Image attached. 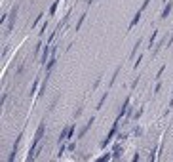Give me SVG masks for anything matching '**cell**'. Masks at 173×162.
<instances>
[{
  "label": "cell",
  "mask_w": 173,
  "mask_h": 162,
  "mask_svg": "<svg viewBox=\"0 0 173 162\" xmlns=\"http://www.w3.org/2000/svg\"><path fill=\"white\" fill-rule=\"evenodd\" d=\"M69 135H70V126H67V128L61 130V134H59V143H65L69 139Z\"/></svg>",
  "instance_id": "9c48e42d"
},
{
  "label": "cell",
  "mask_w": 173,
  "mask_h": 162,
  "mask_svg": "<svg viewBox=\"0 0 173 162\" xmlns=\"http://www.w3.org/2000/svg\"><path fill=\"white\" fill-rule=\"evenodd\" d=\"M141 14H143V11H141V10H137V14L133 15V19H131V23H129V29H133V27L137 25V23L141 21Z\"/></svg>",
  "instance_id": "5bb4252c"
},
{
  "label": "cell",
  "mask_w": 173,
  "mask_h": 162,
  "mask_svg": "<svg viewBox=\"0 0 173 162\" xmlns=\"http://www.w3.org/2000/svg\"><path fill=\"white\" fill-rule=\"evenodd\" d=\"M91 2H93V0H88V2H86V4H88V6H91Z\"/></svg>",
  "instance_id": "8d00e7d4"
},
{
  "label": "cell",
  "mask_w": 173,
  "mask_h": 162,
  "mask_svg": "<svg viewBox=\"0 0 173 162\" xmlns=\"http://www.w3.org/2000/svg\"><path fill=\"white\" fill-rule=\"evenodd\" d=\"M82 113H84V107H82V105H80V107H78V109H76V111H74V115H73V116H74V120H78V118L82 116Z\"/></svg>",
  "instance_id": "e0dca14e"
},
{
  "label": "cell",
  "mask_w": 173,
  "mask_h": 162,
  "mask_svg": "<svg viewBox=\"0 0 173 162\" xmlns=\"http://www.w3.org/2000/svg\"><path fill=\"white\" fill-rule=\"evenodd\" d=\"M46 29H48V21L44 23V25H42V29H40V37H42V34L46 33Z\"/></svg>",
  "instance_id": "1f68e13d"
},
{
  "label": "cell",
  "mask_w": 173,
  "mask_h": 162,
  "mask_svg": "<svg viewBox=\"0 0 173 162\" xmlns=\"http://www.w3.org/2000/svg\"><path fill=\"white\" fill-rule=\"evenodd\" d=\"M164 71H165V67H160V71H158V73H156V78H160V76L164 75Z\"/></svg>",
  "instance_id": "d6a6232c"
},
{
  "label": "cell",
  "mask_w": 173,
  "mask_h": 162,
  "mask_svg": "<svg viewBox=\"0 0 173 162\" xmlns=\"http://www.w3.org/2000/svg\"><path fill=\"white\" fill-rule=\"evenodd\" d=\"M110 158H112V154H109V153H107V154H105V157H101L99 160H101V162H105V160H110Z\"/></svg>",
  "instance_id": "f1b7e54d"
},
{
  "label": "cell",
  "mask_w": 173,
  "mask_h": 162,
  "mask_svg": "<svg viewBox=\"0 0 173 162\" xmlns=\"http://www.w3.org/2000/svg\"><path fill=\"white\" fill-rule=\"evenodd\" d=\"M118 122H120V120H116L114 124H112V128H110V132H109V134H107V137H105V139L101 141V149H105V147H107V145H109V143H110V139H112V137L116 135V132H118V126H120V124H118Z\"/></svg>",
  "instance_id": "7a4b0ae2"
},
{
  "label": "cell",
  "mask_w": 173,
  "mask_h": 162,
  "mask_svg": "<svg viewBox=\"0 0 173 162\" xmlns=\"http://www.w3.org/2000/svg\"><path fill=\"white\" fill-rule=\"evenodd\" d=\"M139 78H141V76H137V78H135L133 82H131V90H133V88H137V84H139Z\"/></svg>",
  "instance_id": "4dcf8cb0"
},
{
  "label": "cell",
  "mask_w": 173,
  "mask_h": 162,
  "mask_svg": "<svg viewBox=\"0 0 173 162\" xmlns=\"http://www.w3.org/2000/svg\"><path fill=\"white\" fill-rule=\"evenodd\" d=\"M122 141L120 143H116V145H114V151H112V158H114V160H118V158H120L122 157Z\"/></svg>",
  "instance_id": "7c38bea8"
},
{
  "label": "cell",
  "mask_w": 173,
  "mask_h": 162,
  "mask_svg": "<svg viewBox=\"0 0 173 162\" xmlns=\"http://www.w3.org/2000/svg\"><path fill=\"white\" fill-rule=\"evenodd\" d=\"M120 69H122V67H116V69H114V73H112V78H110V82H109V88H110L112 84L116 82V78H118V73H120Z\"/></svg>",
  "instance_id": "9a60e30c"
},
{
  "label": "cell",
  "mask_w": 173,
  "mask_h": 162,
  "mask_svg": "<svg viewBox=\"0 0 173 162\" xmlns=\"http://www.w3.org/2000/svg\"><path fill=\"white\" fill-rule=\"evenodd\" d=\"M21 139H23V132H21L19 135H17V139H15V143H14V147H11V154L8 157V160H14V158H15V154H17V149H19Z\"/></svg>",
  "instance_id": "277c9868"
},
{
  "label": "cell",
  "mask_w": 173,
  "mask_h": 162,
  "mask_svg": "<svg viewBox=\"0 0 173 162\" xmlns=\"http://www.w3.org/2000/svg\"><path fill=\"white\" fill-rule=\"evenodd\" d=\"M160 90H162V82H158V84H156V86H154V94H158V92H160Z\"/></svg>",
  "instance_id": "f546056e"
},
{
  "label": "cell",
  "mask_w": 173,
  "mask_h": 162,
  "mask_svg": "<svg viewBox=\"0 0 173 162\" xmlns=\"http://www.w3.org/2000/svg\"><path fill=\"white\" fill-rule=\"evenodd\" d=\"M101 78H103V76H97V78H95V82H93V86H91V92L93 90H97V86L101 84Z\"/></svg>",
  "instance_id": "7402d4cb"
},
{
  "label": "cell",
  "mask_w": 173,
  "mask_h": 162,
  "mask_svg": "<svg viewBox=\"0 0 173 162\" xmlns=\"http://www.w3.org/2000/svg\"><path fill=\"white\" fill-rule=\"evenodd\" d=\"M141 61H143V53H141L139 57H137V61L133 63V69H135V71H137V67H139V65H141Z\"/></svg>",
  "instance_id": "d4e9b609"
},
{
  "label": "cell",
  "mask_w": 173,
  "mask_h": 162,
  "mask_svg": "<svg viewBox=\"0 0 173 162\" xmlns=\"http://www.w3.org/2000/svg\"><path fill=\"white\" fill-rule=\"evenodd\" d=\"M38 86H40V80L36 78V80H34V84H32V88H31V95H34V94H36V90H38Z\"/></svg>",
  "instance_id": "ac0fdd59"
},
{
  "label": "cell",
  "mask_w": 173,
  "mask_h": 162,
  "mask_svg": "<svg viewBox=\"0 0 173 162\" xmlns=\"http://www.w3.org/2000/svg\"><path fill=\"white\" fill-rule=\"evenodd\" d=\"M57 6H59V2H53V4H51V8H50V15H53V14L57 11Z\"/></svg>",
  "instance_id": "603a6c76"
},
{
  "label": "cell",
  "mask_w": 173,
  "mask_h": 162,
  "mask_svg": "<svg viewBox=\"0 0 173 162\" xmlns=\"http://www.w3.org/2000/svg\"><path fill=\"white\" fill-rule=\"evenodd\" d=\"M57 101H59V95H57V97H55V99H53V101H51V105H50V113H51L53 109H55V105H57Z\"/></svg>",
  "instance_id": "4316f807"
},
{
  "label": "cell",
  "mask_w": 173,
  "mask_h": 162,
  "mask_svg": "<svg viewBox=\"0 0 173 162\" xmlns=\"http://www.w3.org/2000/svg\"><path fill=\"white\" fill-rule=\"evenodd\" d=\"M67 149H69V151H76V143H74V141H73V143H69Z\"/></svg>",
  "instance_id": "83f0119b"
},
{
  "label": "cell",
  "mask_w": 173,
  "mask_h": 162,
  "mask_svg": "<svg viewBox=\"0 0 173 162\" xmlns=\"http://www.w3.org/2000/svg\"><path fill=\"white\" fill-rule=\"evenodd\" d=\"M84 19H86V14H82V15H80V19H78V23H76V33H78V29L82 27V23H84Z\"/></svg>",
  "instance_id": "ffe728a7"
},
{
  "label": "cell",
  "mask_w": 173,
  "mask_h": 162,
  "mask_svg": "<svg viewBox=\"0 0 173 162\" xmlns=\"http://www.w3.org/2000/svg\"><path fill=\"white\" fill-rule=\"evenodd\" d=\"M44 134H46V118L38 124V128H36V134H34V139H32V143H31V149H29V157H27V160H29V162L36 158V149H38L40 143H42Z\"/></svg>",
  "instance_id": "6da1fadb"
},
{
  "label": "cell",
  "mask_w": 173,
  "mask_h": 162,
  "mask_svg": "<svg viewBox=\"0 0 173 162\" xmlns=\"http://www.w3.org/2000/svg\"><path fill=\"white\" fill-rule=\"evenodd\" d=\"M50 53H51V48L46 44V48H44V53H42V59H40V63H42V65H46L48 61H50Z\"/></svg>",
  "instance_id": "30bf717a"
},
{
  "label": "cell",
  "mask_w": 173,
  "mask_h": 162,
  "mask_svg": "<svg viewBox=\"0 0 173 162\" xmlns=\"http://www.w3.org/2000/svg\"><path fill=\"white\" fill-rule=\"evenodd\" d=\"M40 48H42V40H38V42H36V48H34V56H38Z\"/></svg>",
  "instance_id": "484cf974"
},
{
  "label": "cell",
  "mask_w": 173,
  "mask_h": 162,
  "mask_svg": "<svg viewBox=\"0 0 173 162\" xmlns=\"http://www.w3.org/2000/svg\"><path fill=\"white\" fill-rule=\"evenodd\" d=\"M143 134V128H141V126H135V128H133V135H141Z\"/></svg>",
  "instance_id": "cb8c5ba5"
},
{
  "label": "cell",
  "mask_w": 173,
  "mask_h": 162,
  "mask_svg": "<svg viewBox=\"0 0 173 162\" xmlns=\"http://www.w3.org/2000/svg\"><path fill=\"white\" fill-rule=\"evenodd\" d=\"M107 95H109V94H107V92H105L103 95H101V99L97 101V105H95V109H97V111L101 109V107H103V103H105V101H107Z\"/></svg>",
  "instance_id": "2e32d148"
},
{
  "label": "cell",
  "mask_w": 173,
  "mask_h": 162,
  "mask_svg": "<svg viewBox=\"0 0 173 162\" xmlns=\"http://www.w3.org/2000/svg\"><path fill=\"white\" fill-rule=\"evenodd\" d=\"M17 11H19V6H14V8H11V11H10V15H8V31L6 33H10L11 29H14V25H15V19H17Z\"/></svg>",
  "instance_id": "3957f363"
},
{
  "label": "cell",
  "mask_w": 173,
  "mask_h": 162,
  "mask_svg": "<svg viewBox=\"0 0 173 162\" xmlns=\"http://www.w3.org/2000/svg\"><path fill=\"white\" fill-rule=\"evenodd\" d=\"M129 101H131V97H126V101L122 103V107H120V111H118V116H116V120H120V118L128 113V107H129Z\"/></svg>",
  "instance_id": "8992f818"
},
{
  "label": "cell",
  "mask_w": 173,
  "mask_h": 162,
  "mask_svg": "<svg viewBox=\"0 0 173 162\" xmlns=\"http://www.w3.org/2000/svg\"><path fill=\"white\" fill-rule=\"evenodd\" d=\"M141 44H143V38H137V42H135V46H133V50H131L129 52V61H131V59H133L135 57V53H137V50H139V48H141Z\"/></svg>",
  "instance_id": "8fae6325"
},
{
  "label": "cell",
  "mask_w": 173,
  "mask_h": 162,
  "mask_svg": "<svg viewBox=\"0 0 173 162\" xmlns=\"http://www.w3.org/2000/svg\"><path fill=\"white\" fill-rule=\"evenodd\" d=\"M165 42H168L165 38H162V40L158 42V44H156V48H154V50H152V57H156V56H158V53H160V50H162V48H164V44H165Z\"/></svg>",
  "instance_id": "4fadbf2b"
},
{
  "label": "cell",
  "mask_w": 173,
  "mask_h": 162,
  "mask_svg": "<svg viewBox=\"0 0 173 162\" xmlns=\"http://www.w3.org/2000/svg\"><path fill=\"white\" fill-rule=\"evenodd\" d=\"M173 44V31H171V37H169V40H168V48Z\"/></svg>",
  "instance_id": "d590c367"
},
{
  "label": "cell",
  "mask_w": 173,
  "mask_h": 162,
  "mask_svg": "<svg viewBox=\"0 0 173 162\" xmlns=\"http://www.w3.org/2000/svg\"><path fill=\"white\" fill-rule=\"evenodd\" d=\"M55 2H61V0H55Z\"/></svg>",
  "instance_id": "74e56055"
},
{
  "label": "cell",
  "mask_w": 173,
  "mask_h": 162,
  "mask_svg": "<svg viewBox=\"0 0 173 162\" xmlns=\"http://www.w3.org/2000/svg\"><path fill=\"white\" fill-rule=\"evenodd\" d=\"M143 113H145V109H143V107H141V109H139V111H137V113H133V118H135V120H139V118H141V115H143Z\"/></svg>",
  "instance_id": "44dd1931"
},
{
  "label": "cell",
  "mask_w": 173,
  "mask_h": 162,
  "mask_svg": "<svg viewBox=\"0 0 173 162\" xmlns=\"http://www.w3.org/2000/svg\"><path fill=\"white\" fill-rule=\"evenodd\" d=\"M156 37H158V31H152V34H150V40H148V48H152V42L156 40Z\"/></svg>",
  "instance_id": "d6986e66"
},
{
  "label": "cell",
  "mask_w": 173,
  "mask_h": 162,
  "mask_svg": "<svg viewBox=\"0 0 173 162\" xmlns=\"http://www.w3.org/2000/svg\"><path fill=\"white\" fill-rule=\"evenodd\" d=\"M118 139H120V141H124V139H128V134H120V135H118Z\"/></svg>",
  "instance_id": "e575fe53"
},
{
  "label": "cell",
  "mask_w": 173,
  "mask_h": 162,
  "mask_svg": "<svg viewBox=\"0 0 173 162\" xmlns=\"http://www.w3.org/2000/svg\"><path fill=\"white\" fill-rule=\"evenodd\" d=\"M93 122H95V116H91V118H89V120L86 122V126H84V128H80V132H78V139H82V137H84V135L88 134V130L93 126Z\"/></svg>",
  "instance_id": "5b68a950"
},
{
  "label": "cell",
  "mask_w": 173,
  "mask_h": 162,
  "mask_svg": "<svg viewBox=\"0 0 173 162\" xmlns=\"http://www.w3.org/2000/svg\"><path fill=\"white\" fill-rule=\"evenodd\" d=\"M171 10H173V2H169V0H168V4H165V8L162 10V15H160V19H168V15L171 14Z\"/></svg>",
  "instance_id": "ba28073f"
},
{
  "label": "cell",
  "mask_w": 173,
  "mask_h": 162,
  "mask_svg": "<svg viewBox=\"0 0 173 162\" xmlns=\"http://www.w3.org/2000/svg\"><path fill=\"white\" fill-rule=\"evenodd\" d=\"M48 80H50V73H46V78L42 80V84H40V92L36 94V97H44V94H46V86H48Z\"/></svg>",
  "instance_id": "52a82bcc"
},
{
  "label": "cell",
  "mask_w": 173,
  "mask_h": 162,
  "mask_svg": "<svg viewBox=\"0 0 173 162\" xmlns=\"http://www.w3.org/2000/svg\"><path fill=\"white\" fill-rule=\"evenodd\" d=\"M40 17H42V14H40V15L36 17V19H34V23H32V27H36V25H38V23H40Z\"/></svg>",
  "instance_id": "836d02e7"
}]
</instances>
